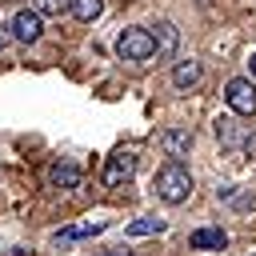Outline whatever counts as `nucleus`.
<instances>
[{"label": "nucleus", "instance_id": "obj_20", "mask_svg": "<svg viewBox=\"0 0 256 256\" xmlns=\"http://www.w3.org/2000/svg\"><path fill=\"white\" fill-rule=\"evenodd\" d=\"M252 256H256V252H252Z\"/></svg>", "mask_w": 256, "mask_h": 256}, {"label": "nucleus", "instance_id": "obj_16", "mask_svg": "<svg viewBox=\"0 0 256 256\" xmlns=\"http://www.w3.org/2000/svg\"><path fill=\"white\" fill-rule=\"evenodd\" d=\"M8 44H12V28H8V24H0V52H4Z\"/></svg>", "mask_w": 256, "mask_h": 256}, {"label": "nucleus", "instance_id": "obj_6", "mask_svg": "<svg viewBox=\"0 0 256 256\" xmlns=\"http://www.w3.org/2000/svg\"><path fill=\"white\" fill-rule=\"evenodd\" d=\"M40 28H44V20H40L36 8H20V12L12 16V40H20V44L40 40Z\"/></svg>", "mask_w": 256, "mask_h": 256}, {"label": "nucleus", "instance_id": "obj_12", "mask_svg": "<svg viewBox=\"0 0 256 256\" xmlns=\"http://www.w3.org/2000/svg\"><path fill=\"white\" fill-rule=\"evenodd\" d=\"M200 76H204V68H200L196 60H180V64L172 68V84H176V88H192V84H200Z\"/></svg>", "mask_w": 256, "mask_h": 256}, {"label": "nucleus", "instance_id": "obj_3", "mask_svg": "<svg viewBox=\"0 0 256 256\" xmlns=\"http://www.w3.org/2000/svg\"><path fill=\"white\" fill-rule=\"evenodd\" d=\"M224 100L236 116H256V80L248 76H232L224 84Z\"/></svg>", "mask_w": 256, "mask_h": 256}, {"label": "nucleus", "instance_id": "obj_7", "mask_svg": "<svg viewBox=\"0 0 256 256\" xmlns=\"http://www.w3.org/2000/svg\"><path fill=\"white\" fill-rule=\"evenodd\" d=\"M160 148H164L172 160H180V156H188V148H192V132H188V128H168V132H160Z\"/></svg>", "mask_w": 256, "mask_h": 256}, {"label": "nucleus", "instance_id": "obj_17", "mask_svg": "<svg viewBox=\"0 0 256 256\" xmlns=\"http://www.w3.org/2000/svg\"><path fill=\"white\" fill-rule=\"evenodd\" d=\"M248 80H256V52H252V60H248Z\"/></svg>", "mask_w": 256, "mask_h": 256}, {"label": "nucleus", "instance_id": "obj_10", "mask_svg": "<svg viewBox=\"0 0 256 256\" xmlns=\"http://www.w3.org/2000/svg\"><path fill=\"white\" fill-rule=\"evenodd\" d=\"M176 40H180V32H176V24H172V20H160V24H156V32H152V44H156V56H172V52H176Z\"/></svg>", "mask_w": 256, "mask_h": 256}, {"label": "nucleus", "instance_id": "obj_8", "mask_svg": "<svg viewBox=\"0 0 256 256\" xmlns=\"http://www.w3.org/2000/svg\"><path fill=\"white\" fill-rule=\"evenodd\" d=\"M48 184H52V188H76V184H80V164L56 160V164L48 168Z\"/></svg>", "mask_w": 256, "mask_h": 256}, {"label": "nucleus", "instance_id": "obj_1", "mask_svg": "<svg viewBox=\"0 0 256 256\" xmlns=\"http://www.w3.org/2000/svg\"><path fill=\"white\" fill-rule=\"evenodd\" d=\"M156 196H160L164 204H184V200L192 196V176H188V168H184L180 160H168V164L156 172Z\"/></svg>", "mask_w": 256, "mask_h": 256}, {"label": "nucleus", "instance_id": "obj_5", "mask_svg": "<svg viewBox=\"0 0 256 256\" xmlns=\"http://www.w3.org/2000/svg\"><path fill=\"white\" fill-rule=\"evenodd\" d=\"M136 176V152H112L108 164H104V184L108 188H120Z\"/></svg>", "mask_w": 256, "mask_h": 256}, {"label": "nucleus", "instance_id": "obj_4", "mask_svg": "<svg viewBox=\"0 0 256 256\" xmlns=\"http://www.w3.org/2000/svg\"><path fill=\"white\" fill-rule=\"evenodd\" d=\"M216 140L232 152H256V132L248 124H236L232 116H220L216 120Z\"/></svg>", "mask_w": 256, "mask_h": 256}, {"label": "nucleus", "instance_id": "obj_18", "mask_svg": "<svg viewBox=\"0 0 256 256\" xmlns=\"http://www.w3.org/2000/svg\"><path fill=\"white\" fill-rule=\"evenodd\" d=\"M8 256H28V252H20V248H12V252H8Z\"/></svg>", "mask_w": 256, "mask_h": 256}, {"label": "nucleus", "instance_id": "obj_15", "mask_svg": "<svg viewBox=\"0 0 256 256\" xmlns=\"http://www.w3.org/2000/svg\"><path fill=\"white\" fill-rule=\"evenodd\" d=\"M36 12L40 16H60V12H68V0H36Z\"/></svg>", "mask_w": 256, "mask_h": 256}, {"label": "nucleus", "instance_id": "obj_11", "mask_svg": "<svg viewBox=\"0 0 256 256\" xmlns=\"http://www.w3.org/2000/svg\"><path fill=\"white\" fill-rule=\"evenodd\" d=\"M188 244H192V248H200V252H204V248L220 252V248L228 244V236H224V228H196V232L188 236Z\"/></svg>", "mask_w": 256, "mask_h": 256}, {"label": "nucleus", "instance_id": "obj_2", "mask_svg": "<svg viewBox=\"0 0 256 256\" xmlns=\"http://www.w3.org/2000/svg\"><path fill=\"white\" fill-rule=\"evenodd\" d=\"M116 56H120V60H152V56H156L152 32H148V28H124V32L116 36Z\"/></svg>", "mask_w": 256, "mask_h": 256}, {"label": "nucleus", "instance_id": "obj_14", "mask_svg": "<svg viewBox=\"0 0 256 256\" xmlns=\"http://www.w3.org/2000/svg\"><path fill=\"white\" fill-rule=\"evenodd\" d=\"M160 232H164V220H156V216H140L128 224V236H160Z\"/></svg>", "mask_w": 256, "mask_h": 256}, {"label": "nucleus", "instance_id": "obj_13", "mask_svg": "<svg viewBox=\"0 0 256 256\" xmlns=\"http://www.w3.org/2000/svg\"><path fill=\"white\" fill-rule=\"evenodd\" d=\"M68 12H72L76 20H84V24H92V20L104 12V0H68Z\"/></svg>", "mask_w": 256, "mask_h": 256}, {"label": "nucleus", "instance_id": "obj_19", "mask_svg": "<svg viewBox=\"0 0 256 256\" xmlns=\"http://www.w3.org/2000/svg\"><path fill=\"white\" fill-rule=\"evenodd\" d=\"M108 256H128V252H120V248H112V252H108Z\"/></svg>", "mask_w": 256, "mask_h": 256}, {"label": "nucleus", "instance_id": "obj_9", "mask_svg": "<svg viewBox=\"0 0 256 256\" xmlns=\"http://www.w3.org/2000/svg\"><path fill=\"white\" fill-rule=\"evenodd\" d=\"M104 228H108L104 220H84V224H72V228H60V232H56L52 240H56V244L64 248V244H76V240H84V236H96V232H104Z\"/></svg>", "mask_w": 256, "mask_h": 256}]
</instances>
